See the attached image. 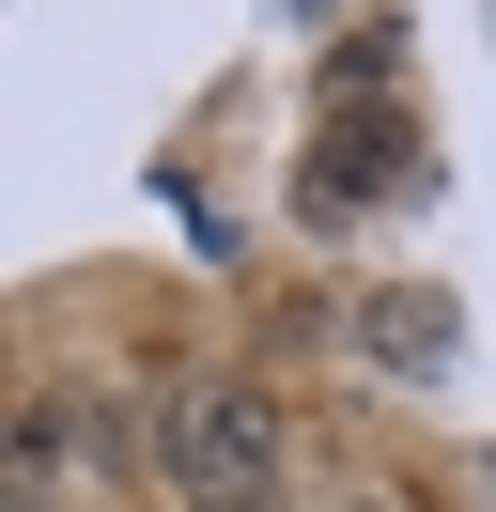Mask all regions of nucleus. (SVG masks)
<instances>
[{"label": "nucleus", "mask_w": 496, "mask_h": 512, "mask_svg": "<svg viewBox=\"0 0 496 512\" xmlns=\"http://www.w3.org/2000/svg\"><path fill=\"white\" fill-rule=\"evenodd\" d=\"M341 512H388V497H341Z\"/></svg>", "instance_id": "obj_5"}, {"label": "nucleus", "mask_w": 496, "mask_h": 512, "mask_svg": "<svg viewBox=\"0 0 496 512\" xmlns=\"http://www.w3.org/2000/svg\"><path fill=\"white\" fill-rule=\"evenodd\" d=\"M155 466L186 481V512H279V404L264 388H186L155 419Z\"/></svg>", "instance_id": "obj_1"}, {"label": "nucleus", "mask_w": 496, "mask_h": 512, "mask_svg": "<svg viewBox=\"0 0 496 512\" xmlns=\"http://www.w3.org/2000/svg\"><path fill=\"white\" fill-rule=\"evenodd\" d=\"M450 342H465V326H450V295H434V280L357 295V357H372V373H450Z\"/></svg>", "instance_id": "obj_3"}, {"label": "nucleus", "mask_w": 496, "mask_h": 512, "mask_svg": "<svg viewBox=\"0 0 496 512\" xmlns=\"http://www.w3.org/2000/svg\"><path fill=\"white\" fill-rule=\"evenodd\" d=\"M62 419H78V450H93V481H124V466H140V435H124V404H62Z\"/></svg>", "instance_id": "obj_4"}, {"label": "nucleus", "mask_w": 496, "mask_h": 512, "mask_svg": "<svg viewBox=\"0 0 496 512\" xmlns=\"http://www.w3.org/2000/svg\"><path fill=\"white\" fill-rule=\"evenodd\" d=\"M403 187H419V140H403V125H372V140H310V218H357V202H403Z\"/></svg>", "instance_id": "obj_2"}]
</instances>
